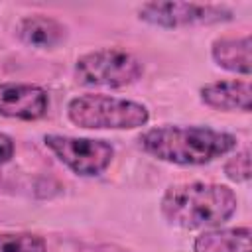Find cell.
Here are the masks:
<instances>
[{
	"label": "cell",
	"instance_id": "cell-1",
	"mask_svg": "<svg viewBox=\"0 0 252 252\" xmlns=\"http://www.w3.org/2000/svg\"><path fill=\"white\" fill-rule=\"evenodd\" d=\"M140 148L156 159L177 165H203L236 148V136L207 126L163 124L138 138Z\"/></svg>",
	"mask_w": 252,
	"mask_h": 252
},
{
	"label": "cell",
	"instance_id": "cell-2",
	"mask_svg": "<svg viewBox=\"0 0 252 252\" xmlns=\"http://www.w3.org/2000/svg\"><path fill=\"white\" fill-rule=\"evenodd\" d=\"M234 191L220 183H181L161 197L163 219L181 228H215L236 213Z\"/></svg>",
	"mask_w": 252,
	"mask_h": 252
},
{
	"label": "cell",
	"instance_id": "cell-3",
	"mask_svg": "<svg viewBox=\"0 0 252 252\" xmlns=\"http://www.w3.org/2000/svg\"><path fill=\"white\" fill-rule=\"evenodd\" d=\"M67 116L75 126L89 130H132L150 120V112L142 102L98 93L69 100Z\"/></svg>",
	"mask_w": 252,
	"mask_h": 252
},
{
	"label": "cell",
	"instance_id": "cell-4",
	"mask_svg": "<svg viewBox=\"0 0 252 252\" xmlns=\"http://www.w3.org/2000/svg\"><path fill=\"white\" fill-rule=\"evenodd\" d=\"M142 77V63L128 51L104 47L85 53L75 63V79L85 87H126Z\"/></svg>",
	"mask_w": 252,
	"mask_h": 252
},
{
	"label": "cell",
	"instance_id": "cell-5",
	"mask_svg": "<svg viewBox=\"0 0 252 252\" xmlns=\"http://www.w3.org/2000/svg\"><path fill=\"white\" fill-rule=\"evenodd\" d=\"M43 142L61 163L81 177L100 175L110 165L114 156V148L106 140L47 134Z\"/></svg>",
	"mask_w": 252,
	"mask_h": 252
},
{
	"label": "cell",
	"instance_id": "cell-6",
	"mask_svg": "<svg viewBox=\"0 0 252 252\" xmlns=\"http://www.w3.org/2000/svg\"><path fill=\"white\" fill-rule=\"evenodd\" d=\"M140 20L159 28L211 26L232 20V12L217 4L193 2H148L138 10Z\"/></svg>",
	"mask_w": 252,
	"mask_h": 252
},
{
	"label": "cell",
	"instance_id": "cell-7",
	"mask_svg": "<svg viewBox=\"0 0 252 252\" xmlns=\"http://www.w3.org/2000/svg\"><path fill=\"white\" fill-rule=\"evenodd\" d=\"M49 108L47 93L37 85L0 83V116L18 120H39Z\"/></svg>",
	"mask_w": 252,
	"mask_h": 252
},
{
	"label": "cell",
	"instance_id": "cell-8",
	"mask_svg": "<svg viewBox=\"0 0 252 252\" xmlns=\"http://www.w3.org/2000/svg\"><path fill=\"white\" fill-rule=\"evenodd\" d=\"M201 100L224 112H250L252 108V87L248 79H230V81H215L201 87Z\"/></svg>",
	"mask_w": 252,
	"mask_h": 252
},
{
	"label": "cell",
	"instance_id": "cell-9",
	"mask_svg": "<svg viewBox=\"0 0 252 252\" xmlns=\"http://www.w3.org/2000/svg\"><path fill=\"white\" fill-rule=\"evenodd\" d=\"M193 252H250V228H211L193 242Z\"/></svg>",
	"mask_w": 252,
	"mask_h": 252
},
{
	"label": "cell",
	"instance_id": "cell-10",
	"mask_svg": "<svg viewBox=\"0 0 252 252\" xmlns=\"http://www.w3.org/2000/svg\"><path fill=\"white\" fill-rule=\"evenodd\" d=\"M250 35L242 37H220L213 43L211 55L215 63L226 71L250 75L252 59H250Z\"/></svg>",
	"mask_w": 252,
	"mask_h": 252
},
{
	"label": "cell",
	"instance_id": "cell-11",
	"mask_svg": "<svg viewBox=\"0 0 252 252\" xmlns=\"http://www.w3.org/2000/svg\"><path fill=\"white\" fill-rule=\"evenodd\" d=\"M18 35L32 47H53L65 37V28L49 16H26L18 24Z\"/></svg>",
	"mask_w": 252,
	"mask_h": 252
},
{
	"label": "cell",
	"instance_id": "cell-12",
	"mask_svg": "<svg viewBox=\"0 0 252 252\" xmlns=\"http://www.w3.org/2000/svg\"><path fill=\"white\" fill-rule=\"evenodd\" d=\"M0 252H47L41 236L32 232H2Z\"/></svg>",
	"mask_w": 252,
	"mask_h": 252
},
{
	"label": "cell",
	"instance_id": "cell-13",
	"mask_svg": "<svg viewBox=\"0 0 252 252\" xmlns=\"http://www.w3.org/2000/svg\"><path fill=\"white\" fill-rule=\"evenodd\" d=\"M224 175L236 183L248 181L250 179V150L244 148L230 156L224 163Z\"/></svg>",
	"mask_w": 252,
	"mask_h": 252
},
{
	"label": "cell",
	"instance_id": "cell-14",
	"mask_svg": "<svg viewBox=\"0 0 252 252\" xmlns=\"http://www.w3.org/2000/svg\"><path fill=\"white\" fill-rule=\"evenodd\" d=\"M12 156H14V142H12L10 136L0 132V163L10 161Z\"/></svg>",
	"mask_w": 252,
	"mask_h": 252
}]
</instances>
